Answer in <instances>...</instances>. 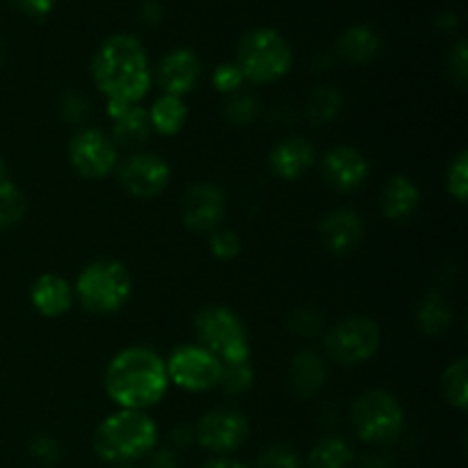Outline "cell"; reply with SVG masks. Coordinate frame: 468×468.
<instances>
[{
	"label": "cell",
	"mask_w": 468,
	"mask_h": 468,
	"mask_svg": "<svg viewBox=\"0 0 468 468\" xmlns=\"http://www.w3.org/2000/svg\"><path fill=\"white\" fill-rule=\"evenodd\" d=\"M91 78L108 101L137 105L149 94L154 73L142 41L119 32L99 44L91 58Z\"/></svg>",
	"instance_id": "obj_1"
},
{
	"label": "cell",
	"mask_w": 468,
	"mask_h": 468,
	"mask_svg": "<svg viewBox=\"0 0 468 468\" xmlns=\"http://www.w3.org/2000/svg\"><path fill=\"white\" fill-rule=\"evenodd\" d=\"M103 387L119 410L146 411L158 405L169 388L165 359L151 347L133 346L110 359Z\"/></svg>",
	"instance_id": "obj_2"
},
{
	"label": "cell",
	"mask_w": 468,
	"mask_h": 468,
	"mask_svg": "<svg viewBox=\"0 0 468 468\" xmlns=\"http://www.w3.org/2000/svg\"><path fill=\"white\" fill-rule=\"evenodd\" d=\"M91 443L99 460L122 466L142 460L158 446V425L146 411L117 410L101 420Z\"/></svg>",
	"instance_id": "obj_3"
},
{
	"label": "cell",
	"mask_w": 468,
	"mask_h": 468,
	"mask_svg": "<svg viewBox=\"0 0 468 468\" xmlns=\"http://www.w3.org/2000/svg\"><path fill=\"white\" fill-rule=\"evenodd\" d=\"M133 292V279L126 265L114 259H101L80 270L73 286L78 297L90 314L110 315L126 306Z\"/></svg>",
	"instance_id": "obj_4"
},
{
	"label": "cell",
	"mask_w": 468,
	"mask_h": 468,
	"mask_svg": "<svg viewBox=\"0 0 468 468\" xmlns=\"http://www.w3.org/2000/svg\"><path fill=\"white\" fill-rule=\"evenodd\" d=\"M236 64L245 80L254 85H270L291 71V44L272 27H254L238 41Z\"/></svg>",
	"instance_id": "obj_5"
},
{
	"label": "cell",
	"mask_w": 468,
	"mask_h": 468,
	"mask_svg": "<svg viewBox=\"0 0 468 468\" xmlns=\"http://www.w3.org/2000/svg\"><path fill=\"white\" fill-rule=\"evenodd\" d=\"M350 423L356 437L368 446H388L405 432V410L393 393L368 388L350 407Z\"/></svg>",
	"instance_id": "obj_6"
},
{
	"label": "cell",
	"mask_w": 468,
	"mask_h": 468,
	"mask_svg": "<svg viewBox=\"0 0 468 468\" xmlns=\"http://www.w3.org/2000/svg\"><path fill=\"white\" fill-rule=\"evenodd\" d=\"M192 327H195L197 346L218 356L222 364L250 361V334L240 315L229 306H204L195 315Z\"/></svg>",
	"instance_id": "obj_7"
},
{
	"label": "cell",
	"mask_w": 468,
	"mask_h": 468,
	"mask_svg": "<svg viewBox=\"0 0 468 468\" xmlns=\"http://www.w3.org/2000/svg\"><path fill=\"white\" fill-rule=\"evenodd\" d=\"M382 346V332L375 320L366 315H350V318L338 320L334 327L324 334V355L334 364H341L346 368L366 364L378 355Z\"/></svg>",
	"instance_id": "obj_8"
},
{
	"label": "cell",
	"mask_w": 468,
	"mask_h": 468,
	"mask_svg": "<svg viewBox=\"0 0 468 468\" xmlns=\"http://www.w3.org/2000/svg\"><path fill=\"white\" fill-rule=\"evenodd\" d=\"M69 163L73 172L90 181L110 176L119 165V146L99 128H80L69 140Z\"/></svg>",
	"instance_id": "obj_9"
},
{
	"label": "cell",
	"mask_w": 468,
	"mask_h": 468,
	"mask_svg": "<svg viewBox=\"0 0 468 468\" xmlns=\"http://www.w3.org/2000/svg\"><path fill=\"white\" fill-rule=\"evenodd\" d=\"M169 384L190 393H204L218 387L222 361L201 346H181L165 359Z\"/></svg>",
	"instance_id": "obj_10"
},
{
	"label": "cell",
	"mask_w": 468,
	"mask_h": 468,
	"mask_svg": "<svg viewBox=\"0 0 468 468\" xmlns=\"http://www.w3.org/2000/svg\"><path fill=\"white\" fill-rule=\"evenodd\" d=\"M250 437V419L233 407H215L195 425V441L213 455L238 451Z\"/></svg>",
	"instance_id": "obj_11"
},
{
	"label": "cell",
	"mask_w": 468,
	"mask_h": 468,
	"mask_svg": "<svg viewBox=\"0 0 468 468\" xmlns=\"http://www.w3.org/2000/svg\"><path fill=\"white\" fill-rule=\"evenodd\" d=\"M117 178L119 186L131 197L154 199V197L163 195L165 187L169 186L172 167L163 155L137 151L117 165Z\"/></svg>",
	"instance_id": "obj_12"
},
{
	"label": "cell",
	"mask_w": 468,
	"mask_h": 468,
	"mask_svg": "<svg viewBox=\"0 0 468 468\" xmlns=\"http://www.w3.org/2000/svg\"><path fill=\"white\" fill-rule=\"evenodd\" d=\"M227 215V195L215 183H192L181 199V222L192 233H213Z\"/></svg>",
	"instance_id": "obj_13"
},
{
	"label": "cell",
	"mask_w": 468,
	"mask_h": 468,
	"mask_svg": "<svg viewBox=\"0 0 468 468\" xmlns=\"http://www.w3.org/2000/svg\"><path fill=\"white\" fill-rule=\"evenodd\" d=\"M324 183L336 192H355L368 181L370 163L356 146H334L320 160Z\"/></svg>",
	"instance_id": "obj_14"
},
{
	"label": "cell",
	"mask_w": 468,
	"mask_h": 468,
	"mask_svg": "<svg viewBox=\"0 0 468 468\" xmlns=\"http://www.w3.org/2000/svg\"><path fill=\"white\" fill-rule=\"evenodd\" d=\"M318 236L324 250L334 256H347L366 236L364 218L355 208H334L320 219Z\"/></svg>",
	"instance_id": "obj_15"
},
{
	"label": "cell",
	"mask_w": 468,
	"mask_h": 468,
	"mask_svg": "<svg viewBox=\"0 0 468 468\" xmlns=\"http://www.w3.org/2000/svg\"><path fill=\"white\" fill-rule=\"evenodd\" d=\"M201 78V59L192 48H174L160 59L158 85L165 94L183 99L197 87Z\"/></svg>",
	"instance_id": "obj_16"
},
{
	"label": "cell",
	"mask_w": 468,
	"mask_h": 468,
	"mask_svg": "<svg viewBox=\"0 0 468 468\" xmlns=\"http://www.w3.org/2000/svg\"><path fill=\"white\" fill-rule=\"evenodd\" d=\"M315 160H318L315 146L311 144V140L300 135H292L277 142L268 155L270 169L282 181H297V178H302L314 167Z\"/></svg>",
	"instance_id": "obj_17"
},
{
	"label": "cell",
	"mask_w": 468,
	"mask_h": 468,
	"mask_svg": "<svg viewBox=\"0 0 468 468\" xmlns=\"http://www.w3.org/2000/svg\"><path fill=\"white\" fill-rule=\"evenodd\" d=\"M420 208V187L414 178L396 174L379 192V210L388 222H410Z\"/></svg>",
	"instance_id": "obj_18"
},
{
	"label": "cell",
	"mask_w": 468,
	"mask_h": 468,
	"mask_svg": "<svg viewBox=\"0 0 468 468\" xmlns=\"http://www.w3.org/2000/svg\"><path fill=\"white\" fill-rule=\"evenodd\" d=\"M327 375V359L320 352L300 350L288 366V387H291L292 396L306 400L323 391Z\"/></svg>",
	"instance_id": "obj_19"
},
{
	"label": "cell",
	"mask_w": 468,
	"mask_h": 468,
	"mask_svg": "<svg viewBox=\"0 0 468 468\" xmlns=\"http://www.w3.org/2000/svg\"><path fill=\"white\" fill-rule=\"evenodd\" d=\"M30 302L44 318H59L73 304V286L62 274L46 272L30 288Z\"/></svg>",
	"instance_id": "obj_20"
},
{
	"label": "cell",
	"mask_w": 468,
	"mask_h": 468,
	"mask_svg": "<svg viewBox=\"0 0 468 468\" xmlns=\"http://www.w3.org/2000/svg\"><path fill=\"white\" fill-rule=\"evenodd\" d=\"M382 50V37L378 30L366 23L361 26H352L338 37L336 41V53L338 58L346 59L347 64H368Z\"/></svg>",
	"instance_id": "obj_21"
},
{
	"label": "cell",
	"mask_w": 468,
	"mask_h": 468,
	"mask_svg": "<svg viewBox=\"0 0 468 468\" xmlns=\"http://www.w3.org/2000/svg\"><path fill=\"white\" fill-rule=\"evenodd\" d=\"M151 133H154V128H151L149 112L137 103L123 110L117 119H112V135L110 137L117 146L135 149V146H142L149 140Z\"/></svg>",
	"instance_id": "obj_22"
},
{
	"label": "cell",
	"mask_w": 468,
	"mask_h": 468,
	"mask_svg": "<svg viewBox=\"0 0 468 468\" xmlns=\"http://www.w3.org/2000/svg\"><path fill=\"white\" fill-rule=\"evenodd\" d=\"M416 323L428 336H443L452 324V306L441 292L430 291L416 306Z\"/></svg>",
	"instance_id": "obj_23"
},
{
	"label": "cell",
	"mask_w": 468,
	"mask_h": 468,
	"mask_svg": "<svg viewBox=\"0 0 468 468\" xmlns=\"http://www.w3.org/2000/svg\"><path fill=\"white\" fill-rule=\"evenodd\" d=\"M355 466V451L343 437L329 434L323 437L309 451L304 468H352Z\"/></svg>",
	"instance_id": "obj_24"
},
{
	"label": "cell",
	"mask_w": 468,
	"mask_h": 468,
	"mask_svg": "<svg viewBox=\"0 0 468 468\" xmlns=\"http://www.w3.org/2000/svg\"><path fill=\"white\" fill-rule=\"evenodd\" d=\"M146 112H149L151 128H154L158 135L165 137L176 135V133H181L187 123V105L186 101L178 99V96L163 94L154 105H151V110H146Z\"/></svg>",
	"instance_id": "obj_25"
},
{
	"label": "cell",
	"mask_w": 468,
	"mask_h": 468,
	"mask_svg": "<svg viewBox=\"0 0 468 468\" xmlns=\"http://www.w3.org/2000/svg\"><path fill=\"white\" fill-rule=\"evenodd\" d=\"M343 103H346V99H343L341 90L332 85L315 87L309 99H306V119L314 126H324V123L334 122L341 114Z\"/></svg>",
	"instance_id": "obj_26"
},
{
	"label": "cell",
	"mask_w": 468,
	"mask_h": 468,
	"mask_svg": "<svg viewBox=\"0 0 468 468\" xmlns=\"http://www.w3.org/2000/svg\"><path fill=\"white\" fill-rule=\"evenodd\" d=\"M441 391L443 398L451 407L455 410L466 411L468 410V361L466 356H460L446 366L441 375Z\"/></svg>",
	"instance_id": "obj_27"
},
{
	"label": "cell",
	"mask_w": 468,
	"mask_h": 468,
	"mask_svg": "<svg viewBox=\"0 0 468 468\" xmlns=\"http://www.w3.org/2000/svg\"><path fill=\"white\" fill-rule=\"evenodd\" d=\"M261 112L259 99L254 94H247V91H236V94H229V99L224 101V122L231 123L236 128H245L250 123L256 122Z\"/></svg>",
	"instance_id": "obj_28"
},
{
	"label": "cell",
	"mask_w": 468,
	"mask_h": 468,
	"mask_svg": "<svg viewBox=\"0 0 468 468\" xmlns=\"http://www.w3.org/2000/svg\"><path fill=\"white\" fill-rule=\"evenodd\" d=\"M27 201L21 187L12 181H0V229H12L26 218Z\"/></svg>",
	"instance_id": "obj_29"
},
{
	"label": "cell",
	"mask_w": 468,
	"mask_h": 468,
	"mask_svg": "<svg viewBox=\"0 0 468 468\" xmlns=\"http://www.w3.org/2000/svg\"><path fill=\"white\" fill-rule=\"evenodd\" d=\"M254 384V368L250 361H233V364H222V373H219L218 387L222 388L227 396H240V393L250 391Z\"/></svg>",
	"instance_id": "obj_30"
},
{
	"label": "cell",
	"mask_w": 468,
	"mask_h": 468,
	"mask_svg": "<svg viewBox=\"0 0 468 468\" xmlns=\"http://www.w3.org/2000/svg\"><path fill=\"white\" fill-rule=\"evenodd\" d=\"M256 468H304V460L288 443H270L259 452Z\"/></svg>",
	"instance_id": "obj_31"
},
{
	"label": "cell",
	"mask_w": 468,
	"mask_h": 468,
	"mask_svg": "<svg viewBox=\"0 0 468 468\" xmlns=\"http://www.w3.org/2000/svg\"><path fill=\"white\" fill-rule=\"evenodd\" d=\"M324 327V315L320 314L318 306L314 304H304V306H297V309L291 311L288 315V329L297 336H318Z\"/></svg>",
	"instance_id": "obj_32"
},
{
	"label": "cell",
	"mask_w": 468,
	"mask_h": 468,
	"mask_svg": "<svg viewBox=\"0 0 468 468\" xmlns=\"http://www.w3.org/2000/svg\"><path fill=\"white\" fill-rule=\"evenodd\" d=\"M446 190L457 204H464L468 197V154L460 151L446 169Z\"/></svg>",
	"instance_id": "obj_33"
},
{
	"label": "cell",
	"mask_w": 468,
	"mask_h": 468,
	"mask_svg": "<svg viewBox=\"0 0 468 468\" xmlns=\"http://www.w3.org/2000/svg\"><path fill=\"white\" fill-rule=\"evenodd\" d=\"M208 250L218 261H233L240 254L242 240L231 229H215L208 233Z\"/></svg>",
	"instance_id": "obj_34"
},
{
	"label": "cell",
	"mask_w": 468,
	"mask_h": 468,
	"mask_svg": "<svg viewBox=\"0 0 468 468\" xmlns=\"http://www.w3.org/2000/svg\"><path fill=\"white\" fill-rule=\"evenodd\" d=\"M448 78L455 90L464 91L468 82V46L466 39H460L448 53Z\"/></svg>",
	"instance_id": "obj_35"
},
{
	"label": "cell",
	"mask_w": 468,
	"mask_h": 468,
	"mask_svg": "<svg viewBox=\"0 0 468 468\" xmlns=\"http://www.w3.org/2000/svg\"><path fill=\"white\" fill-rule=\"evenodd\" d=\"M27 451L44 466L58 464L59 457H62V448H59V443L50 434H35L30 439V443H27Z\"/></svg>",
	"instance_id": "obj_36"
},
{
	"label": "cell",
	"mask_w": 468,
	"mask_h": 468,
	"mask_svg": "<svg viewBox=\"0 0 468 468\" xmlns=\"http://www.w3.org/2000/svg\"><path fill=\"white\" fill-rule=\"evenodd\" d=\"M87 114H90V101L85 99L82 94H78V91H67V94H62V99H59V117L64 119V122L69 123H82L87 119Z\"/></svg>",
	"instance_id": "obj_37"
},
{
	"label": "cell",
	"mask_w": 468,
	"mask_h": 468,
	"mask_svg": "<svg viewBox=\"0 0 468 468\" xmlns=\"http://www.w3.org/2000/svg\"><path fill=\"white\" fill-rule=\"evenodd\" d=\"M213 85H215V90L229 96V94H236V91H240V87L245 85V78H242L240 69H238L236 62H224L215 69Z\"/></svg>",
	"instance_id": "obj_38"
},
{
	"label": "cell",
	"mask_w": 468,
	"mask_h": 468,
	"mask_svg": "<svg viewBox=\"0 0 468 468\" xmlns=\"http://www.w3.org/2000/svg\"><path fill=\"white\" fill-rule=\"evenodd\" d=\"M181 462H178L176 451L172 448H158L155 446L154 451L146 455V468H178Z\"/></svg>",
	"instance_id": "obj_39"
},
{
	"label": "cell",
	"mask_w": 468,
	"mask_h": 468,
	"mask_svg": "<svg viewBox=\"0 0 468 468\" xmlns=\"http://www.w3.org/2000/svg\"><path fill=\"white\" fill-rule=\"evenodd\" d=\"M14 5H16L18 12H23L26 16L44 18L53 12L55 0H14Z\"/></svg>",
	"instance_id": "obj_40"
},
{
	"label": "cell",
	"mask_w": 468,
	"mask_h": 468,
	"mask_svg": "<svg viewBox=\"0 0 468 468\" xmlns=\"http://www.w3.org/2000/svg\"><path fill=\"white\" fill-rule=\"evenodd\" d=\"M140 18L146 26H158L163 21V7H160L158 0H146V3H142Z\"/></svg>",
	"instance_id": "obj_41"
},
{
	"label": "cell",
	"mask_w": 468,
	"mask_h": 468,
	"mask_svg": "<svg viewBox=\"0 0 468 468\" xmlns=\"http://www.w3.org/2000/svg\"><path fill=\"white\" fill-rule=\"evenodd\" d=\"M195 441V428L190 425H178V428L172 430V443L176 448H186Z\"/></svg>",
	"instance_id": "obj_42"
},
{
	"label": "cell",
	"mask_w": 468,
	"mask_h": 468,
	"mask_svg": "<svg viewBox=\"0 0 468 468\" xmlns=\"http://www.w3.org/2000/svg\"><path fill=\"white\" fill-rule=\"evenodd\" d=\"M356 468H393V464L388 457L378 455V452H368V455H364L356 462Z\"/></svg>",
	"instance_id": "obj_43"
},
{
	"label": "cell",
	"mask_w": 468,
	"mask_h": 468,
	"mask_svg": "<svg viewBox=\"0 0 468 468\" xmlns=\"http://www.w3.org/2000/svg\"><path fill=\"white\" fill-rule=\"evenodd\" d=\"M437 27L441 32H452L457 27V23H460V18H457V14H452V12H443L441 16H437Z\"/></svg>",
	"instance_id": "obj_44"
},
{
	"label": "cell",
	"mask_w": 468,
	"mask_h": 468,
	"mask_svg": "<svg viewBox=\"0 0 468 468\" xmlns=\"http://www.w3.org/2000/svg\"><path fill=\"white\" fill-rule=\"evenodd\" d=\"M201 468H250V466L242 464V462L238 460H231V457H215V460L206 462Z\"/></svg>",
	"instance_id": "obj_45"
},
{
	"label": "cell",
	"mask_w": 468,
	"mask_h": 468,
	"mask_svg": "<svg viewBox=\"0 0 468 468\" xmlns=\"http://www.w3.org/2000/svg\"><path fill=\"white\" fill-rule=\"evenodd\" d=\"M0 181H5V165H3V160H0Z\"/></svg>",
	"instance_id": "obj_46"
},
{
	"label": "cell",
	"mask_w": 468,
	"mask_h": 468,
	"mask_svg": "<svg viewBox=\"0 0 468 468\" xmlns=\"http://www.w3.org/2000/svg\"><path fill=\"white\" fill-rule=\"evenodd\" d=\"M0 62H3V46H0Z\"/></svg>",
	"instance_id": "obj_47"
},
{
	"label": "cell",
	"mask_w": 468,
	"mask_h": 468,
	"mask_svg": "<svg viewBox=\"0 0 468 468\" xmlns=\"http://www.w3.org/2000/svg\"><path fill=\"white\" fill-rule=\"evenodd\" d=\"M114 468H133V466H126V464H122V466H114Z\"/></svg>",
	"instance_id": "obj_48"
}]
</instances>
